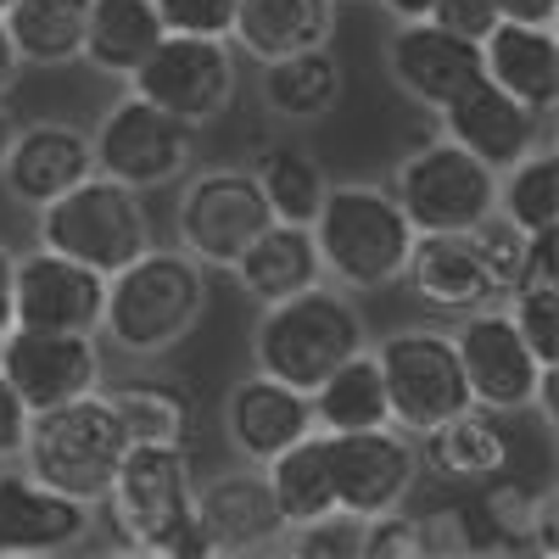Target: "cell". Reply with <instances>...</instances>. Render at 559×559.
Segmentation results:
<instances>
[{
	"mask_svg": "<svg viewBox=\"0 0 559 559\" xmlns=\"http://www.w3.org/2000/svg\"><path fill=\"white\" fill-rule=\"evenodd\" d=\"M207 308V269L185 247H146L107 274L102 336L134 358H157L197 331Z\"/></svg>",
	"mask_w": 559,
	"mask_h": 559,
	"instance_id": "6da1fadb",
	"label": "cell"
},
{
	"mask_svg": "<svg viewBox=\"0 0 559 559\" xmlns=\"http://www.w3.org/2000/svg\"><path fill=\"white\" fill-rule=\"evenodd\" d=\"M107 509L134 554L207 559L197 532V471L185 442H134L112 476Z\"/></svg>",
	"mask_w": 559,
	"mask_h": 559,
	"instance_id": "7a4b0ae2",
	"label": "cell"
},
{
	"mask_svg": "<svg viewBox=\"0 0 559 559\" xmlns=\"http://www.w3.org/2000/svg\"><path fill=\"white\" fill-rule=\"evenodd\" d=\"M308 229L319 247V269L342 292H381L403 280L414 224L403 218L386 185H331Z\"/></svg>",
	"mask_w": 559,
	"mask_h": 559,
	"instance_id": "3957f363",
	"label": "cell"
},
{
	"mask_svg": "<svg viewBox=\"0 0 559 559\" xmlns=\"http://www.w3.org/2000/svg\"><path fill=\"white\" fill-rule=\"evenodd\" d=\"M129 453V437L118 426L112 403L96 392L84 397H68V403H51V408H34L28 414V437H23V464L28 476L57 487L90 509H102L107 492H112V476Z\"/></svg>",
	"mask_w": 559,
	"mask_h": 559,
	"instance_id": "277c9868",
	"label": "cell"
},
{
	"mask_svg": "<svg viewBox=\"0 0 559 559\" xmlns=\"http://www.w3.org/2000/svg\"><path fill=\"white\" fill-rule=\"evenodd\" d=\"M358 347H369L364 313L353 308V297L342 286H324V280L297 297L263 302V319L252 331L258 369L286 386H302V392H313Z\"/></svg>",
	"mask_w": 559,
	"mask_h": 559,
	"instance_id": "5b68a950",
	"label": "cell"
},
{
	"mask_svg": "<svg viewBox=\"0 0 559 559\" xmlns=\"http://www.w3.org/2000/svg\"><path fill=\"white\" fill-rule=\"evenodd\" d=\"M34 213H39V247L68 252L102 274L123 269L129 258L152 247V218L140 207V191L107 174H84L79 185H68L62 197H51Z\"/></svg>",
	"mask_w": 559,
	"mask_h": 559,
	"instance_id": "8992f818",
	"label": "cell"
},
{
	"mask_svg": "<svg viewBox=\"0 0 559 559\" xmlns=\"http://www.w3.org/2000/svg\"><path fill=\"white\" fill-rule=\"evenodd\" d=\"M386 191L397 197L403 218L414 224V236H419V229H471L498 202V174L481 157L464 152L459 140L442 134V140L408 152L392 168Z\"/></svg>",
	"mask_w": 559,
	"mask_h": 559,
	"instance_id": "52a82bcc",
	"label": "cell"
},
{
	"mask_svg": "<svg viewBox=\"0 0 559 559\" xmlns=\"http://www.w3.org/2000/svg\"><path fill=\"white\" fill-rule=\"evenodd\" d=\"M381 386H386V419L408 437H426L448 414L471 408V386L453 353V336L442 331H392L376 347Z\"/></svg>",
	"mask_w": 559,
	"mask_h": 559,
	"instance_id": "ba28073f",
	"label": "cell"
},
{
	"mask_svg": "<svg viewBox=\"0 0 559 559\" xmlns=\"http://www.w3.org/2000/svg\"><path fill=\"white\" fill-rule=\"evenodd\" d=\"M129 79H134V96H146L163 112H174V118H185L191 129H202V123H213V118L229 112L236 84H241V68H236L229 39L163 34L152 45V57L140 62Z\"/></svg>",
	"mask_w": 559,
	"mask_h": 559,
	"instance_id": "9c48e42d",
	"label": "cell"
},
{
	"mask_svg": "<svg viewBox=\"0 0 559 559\" xmlns=\"http://www.w3.org/2000/svg\"><path fill=\"white\" fill-rule=\"evenodd\" d=\"M90 157H96V174L129 185V191H157V185L191 174V123L146 96H123L90 129Z\"/></svg>",
	"mask_w": 559,
	"mask_h": 559,
	"instance_id": "30bf717a",
	"label": "cell"
},
{
	"mask_svg": "<svg viewBox=\"0 0 559 559\" xmlns=\"http://www.w3.org/2000/svg\"><path fill=\"white\" fill-rule=\"evenodd\" d=\"M269 202L258 191L252 168H202L185 179L174 224H179V247L191 252L202 269H229L252 236L269 224Z\"/></svg>",
	"mask_w": 559,
	"mask_h": 559,
	"instance_id": "8fae6325",
	"label": "cell"
},
{
	"mask_svg": "<svg viewBox=\"0 0 559 559\" xmlns=\"http://www.w3.org/2000/svg\"><path fill=\"white\" fill-rule=\"evenodd\" d=\"M331 453V492L342 515H381L397 509L419 476V448L397 426H369V431H324Z\"/></svg>",
	"mask_w": 559,
	"mask_h": 559,
	"instance_id": "7c38bea8",
	"label": "cell"
},
{
	"mask_svg": "<svg viewBox=\"0 0 559 559\" xmlns=\"http://www.w3.org/2000/svg\"><path fill=\"white\" fill-rule=\"evenodd\" d=\"M102 302H107V274L68 252L34 247L12 263V319L28 331L102 336Z\"/></svg>",
	"mask_w": 559,
	"mask_h": 559,
	"instance_id": "4fadbf2b",
	"label": "cell"
},
{
	"mask_svg": "<svg viewBox=\"0 0 559 559\" xmlns=\"http://www.w3.org/2000/svg\"><path fill=\"white\" fill-rule=\"evenodd\" d=\"M453 353H459V369H464V386H471V403H481L492 414L532 408L543 364L521 342V331H515V319L503 313V302H487V308L464 313L459 331H453Z\"/></svg>",
	"mask_w": 559,
	"mask_h": 559,
	"instance_id": "5bb4252c",
	"label": "cell"
},
{
	"mask_svg": "<svg viewBox=\"0 0 559 559\" xmlns=\"http://www.w3.org/2000/svg\"><path fill=\"white\" fill-rule=\"evenodd\" d=\"M0 376L12 381V392L34 414V408H51V403L96 392L102 386V353H96V336L12 324V331L0 336Z\"/></svg>",
	"mask_w": 559,
	"mask_h": 559,
	"instance_id": "9a60e30c",
	"label": "cell"
},
{
	"mask_svg": "<svg viewBox=\"0 0 559 559\" xmlns=\"http://www.w3.org/2000/svg\"><path fill=\"white\" fill-rule=\"evenodd\" d=\"M386 68H392L403 96L419 102V107H431V112L459 102L464 90L487 73L481 68V45L464 39V34H448L431 17L397 23V34L386 39Z\"/></svg>",
	"mask_w": 559,
	"mask_h": 559,
	"instance_id": "2e32d148",
	"label": "cell"
},
{
	"mask_svg": "<svg viewBox=\"0 0 559 559\" xmlns=\"http://www.w3.org/2000/svg\"><path fill=\"white\" fill-rule=\"evenodd\" d=\"M197 532L207 559L218 554H269L286 537V515L263 481L258 464L247 471H224L213 481H197Z\"/></svg>",
	"mask_w": 559,
	"mask_h": 559,
	"instance_id": "e0dca14e",
	"label": "cell"
},
{
	"mask_svg": "<svg viewBox=\"0 0 559 559\" xmlns=\"http://www.w3.org/2000/svg\"><path fill=\"white\" fill-rule=\"evenodd\" d=\"M90 537V503L0 464V559L68 554Z\"/></svg>",
	"mask_w": 559,
	"mask_h": 559,
	"instance_id": "ac0fdd59",
	"label": "cell"
},
{
	"mask_svg": "<svg viewBox=\"0 0 559 559\" xmlns=\"http://www.w3.org/2000/svg\"><path fill=\"white\" fill-rule=\"evenodd\" d=\"M84 174H96L90 129L62 123V118L17 123L7 157H0V185H7V197L23 202V207H45L51 197H62L68 185H79Z\"/></svg>",
	"mask_w": 559,
	"mask_h": 559,
	"instance_id": "d6986e66",
	"label": "cell"
},
{
	"mask_svg": "<svg viewBox=\"0 0 559 559\" xmlns=\"http://www.w3.org/2000/svg\"><path fill=\"white\" fill-rule=\"evenodd\" d=\"M308 431H319L308 392L263 376V369L247 376V381H236V392H229V403H224V437L247 464H269L274 453L302 442Z\"/></svg>",
	"mask_w": 559,
	"mask_h": 559,
	"instance_id": "ffe728a7",
	"label": "cell"
},
{
	"mask_svg": "<svg viewBox=\"0 0 559 559\" xmlns=\"http://www.w3.org/2000/svg\"><path fill=\"white\" fill-rule=\"evenodd\" d=\"M437 118H442V134L459 140L471 157H481L492 174H503L515 157H526L537 146V129H543V118L526 102L509 96V90H498L487 73L459 102H448Z\"/></svg>",
	"mask_w": 559,
	"mask_h": 559,
	"instance_id": "44dd1931",
	"label": "cell"
},
{
	"mask_svg": "<svg viewBox=\"0 0 559 559\" xmlns=\"http://www.w3.org/2000/svg\"><path fill=\"white\" fill-rule=\"evenodd\" d=\"M481 68L498 90L526 102L537 118L559 107V39L554 23H492L481 39Z\"/></svg>",
	"mask_w": 559,
	"mask_h": 559,
	"instance_id": "7402d4cb",
	"label": "cell"
},
{
	"mask_svg": "<svg viewBox=\"0 0 559 559\" xmlns=\"http://www.w3.org/2000/svg\"><path fill=\"white\" fill-rule=\"evenodd\" d=\"M403 280L414 286V297H426L431 308H448V313H471V308L498 302L464 229H419L408 247V263H403Z\"/></svg>",
	"mask_w": 559,
	"mask_h": 559,
	"instance_id": "603a6c76",
	"label": "cell"
},
{
	"mask_svg": "<svg viewBox=\"0 0 559 559\" xmlns=\"http://www.w3.org/2000/svg\"><path fill=\"white\" fill-rule=\"evenodd\" d=\"M241 280V292L252 302H280V297H297L308 286H319L324 269H319V247H313V229L308 224H286V218H269L252 247L229 263Z\"/></svg>",
	"mask_w": 559,
	"mask_h": 559,
	"instance_id": "cb8c5ba5",
	"label": "cell"
},
{
	"mask_svg": "<svg viewBox=\"0 0 559 559\" xmlns=\"http://www.w3.org/2000/svg\"><path fill=\"white\" fill-rule=\"evenodd\" d=\"M331 34H336V0H236V28H229V39L258 62L308 51V45H331Z\"/></svg>",
	"mask_w": 559,
	"mask_h": 559,
	"instance_id": "d4e9b609",
	"label": "cell"
},
{
	"mask_svg": "<svg viewBox=\"0 0 559 559\" xmlns=\"http://www.w3.org/2000/svg\"><path fill=\"white\" fill-rule=\"evenodd\" d=\"M419 442H426L419 448L426 464L437 476H448V481H487V476L503 471V459H509V437L498 426V414L481 408V403L448 414L442 426H431Z\"/></svg>",
	"mask_w": 559,
	"mask_h": 559,
	"instance_id": "484cf974",
	"label": "cell"
},
{
	"mask_svg": "<svg viewBox=\"0 0 559 559\" xmlns=\"http://www.w3.org/2000/svg\"><path fill=\"white\" fill-rule=\"evenodd\" d=\"M163 34L168 28H163L152 0H90L79 57H90V68H102L112 79H129L140 62L152 57V45Z\"/></svg>",
	"mask_w": 559,
	"mask_h": 559,
	"instance_id": "4316f807",
	"label": "cell"
},
{
	"mask_svg": "<svg viewBox=\"0 0 559 559\" xmlns=\"http://www.w3.org/2000/svg\"><path fill=\"white\" fill-rule=\"evenodd\" d=\"M342 102V62L331 45H308V51L263 62V107L286 123H319Z\"/></svg>",
	"mask_w": 559,
	"mask_h": 559,
	"instance_id": "83f0119b",
	"label": "cell"
},
{
	"mask_svg": "<svg viewBox=\"0 0 559 559\" xmlns=\"http://www.w3.org/2000/svg\"><path fill=\"white\" fill-rule=\"evenodd\" d=\"M308 403H313V426H319V431L392 426V419H386V386H381L376 347H358L353 358H342L331 376L308 392Z\"/></svg>",
	"mask_w": 559,
	"mask_h": 559,
	"instance_id": "f1b7e54d",
	"label": "cell"
},
{
	"mask_svg": "<svg viewBox=\"0 0 559 559\" xmlns=\"http://www.w3.org/2000/svg\"><path fill=\"white\" fill-rule=\"evenodd\" d=\"M280 515H286V532L292 526H308L319 515L336 509V492H331V453H324V431H308L302 442H292L286 453H274L269 464H258Z\"/></svg>",
	"mask_w": 559,
	"mask_h": 559,
	"instance_id": "f546056e",
	"label": "cell"
},
{
	"mask_svg": "<svg viewBox=\"0 0 559 559\" xmlns=\"http://www.w3.org/2000/svg\"><path fill=\"white\" fill-rule=\"evenodd\" d=\"M84 17H90V0H12V7L0 12L17 57L39 62V68H62V62L79 57Z\"/></svg>",
	"mask_w": 559,
	"mask_h": 559,
	"instance_id": "4dcf8cb0",
	"label": "cell"
},
{
	"mask_svg": "<svg viewBox=\"0 0 559 559\" xmlns=\"http://www.w3.org/2000/svg\"><path fill=\"white\" fill-rule=\"evenodd\" d=\"M252 179H258L269 213L286 218V224H313L324 191H331V179H324L319 157L302 152V146H263L252 157Z\"/></svg>",
	"mask_w": 559,
	"mask_h": 559,
	"instance_id": "1f68e13d",
	"label": "cell"
},
{
	"mask_svg": "<svg viewBox=\"0 0 559 559\" xmlns=\"http://www.w3.org/2000/svg\"><path fill=\"white\" fill-rule=\"evenodd\" d=\"M492 207L521 229L559 224V152L548 146V140H537L526 157H515L498 174V202Z\"/></svg>",
	"mask_w": 559,
	"mask_h": 559,
	"instance_id": "d6a6232c",
	"label": "cell"
},
{
	"mask_svg": "<svg viewBox=\"0 0 559 559\" xmlns=\"http://www.w3.org/2000/svg\"><path fill=\"white\" fill-rule=\"evenodd\" d=\"M118 414V426L134 442H185V426H191V397L179 386H163V381H118L102 392Z\"/></svg>",
	"mask_w": 559,
	"mask_h": 559,
	"instance_id": "836d02e7",
	"label": "cell"
},
{
	"mask_svg": "<svg viewBox=\"0 0 559 559\" xmlns=\"http://www.w3.org/2000/svg\"><path fill=\"white\" fill-rule=\"evenodd\" d=\"M471 247H476V258H481V269H487V280H492V292H498V302L521 286V263H526V236L532 229H521V224H509L498 207L487 213V218H476L471 229Z\"/></svg>",
	"mask_w": 559,
	"mask_h": 559,
	"instance_id": "e575fe53",
	"label": "cell"
},
{
	"mask_svg": "<svg viewBox=\"0 0 559 559\" xmlns=\"http://www.w3.org/2000/svg\"><path fill=\"white\" fill-rule=\"evenodd\" d=\"M503 313L515 319V331L532 347V358L543 369H554L559 364V286H521V292H509Z\"/></svg>",
	"mask_w": 559,
	"mask_h": 559,
	"instance_id": "d590c367",
	"label": "cell"
},
{
	"mask_svg": "<svg viewBox=\"0 0 559 559\" xmlns=\"http://www.w3.org/2000/svg\"><path fill=\"white\" fill-rule=\"evenodd\" d=\"M168 34H202V39H229L236 28V0H152Z\"/></svg>",
	"mask_w": 559,
	"mask_h": 559,
	"instance_id": "8d00e7d4",
	"label": "cell"
},
{
	"mask_svg": "<svg viewBox=\"0 0 559 559\" xmlns=\"http://www.w3.org/2000/svg\"><path fill=\"white\" fill-rule=\"evenodd\" d=\"M471 521L459 509H431V515H414V554H431V559H459L471 554Z\"/></svg>",
	"mask_w": 559,
	"mask_h": 559,
	"instance_id": "74e56055",
	"label": "cell"
},
{
	"mask_svg": "<svg viewBox=\"0 0 559 559\" xmlns=\"http://www.w3.org/2000/svg\"><path fill=\"white\" fill-rule=\"evenodd\" d=\"M358 554L364 559H414V515H403V503L369 515L358 532Z\"/></svg>",
	"mask_w": 559,
	"mask_h": 559,
	"instance_id": "f35d334b",
	"label": "cell"
},
{
	"mask_svg": "<svg viewBox=\"0 0 559 559\" xmlns=\"http://www.w3.org/2000/svg\"><path fill=\"white\" fill-rule=\"evenodd\" d=\"M431 23H442L448 34H464V39H487V28L498 23V12H492V0H437L431 7Z\"/></svg>",
	"mask_w": 559,
	"mask_h": 559,
	"instance_id": "ab89813d",
	"label": "cell"
},
{
	"mask_svg": "<svg viewBox=\"0 0 559 559\" xmlns=\"http://www.w3.org/2000/svg\"><path fill=\"white\" fill-rule=\"evenodd\" d=\"M23 437H28V403L0 376V464H12L23 453Z\"/></svg>",
	"mask_w": 559,
	"mask_h": 559,
	"instance_id": "60d3db41",
	"label": "cell"
},
{
	"mask_svg": "<svg viewBox=\"0 0 559 559\" xmlns=\"http://www.w3.org/2000/svg\"><path fill=\"white\" fill-rule=\"evenodd\" d=\"M554 247H559L554 224L548 229H532V236H526V263H521V286H554Z\"/></svg>",
	"mask_w": 559,
	"mask_h": 559,
	"instance_id": "b9f144b4",
	"label": "cell"
},
{
	"mask_svg": "<svg viewBox=\"0 0 559 559\" xmlns=\"http://www.w3.org/2000/svg\"><path fill=\"white\" fill-rule=\"evenodd\" d=\"M492 12L503 23H554L559 17V0H492Z\"/></svg>",
	"mask_w": 559,
	"mask_h": 559,
	"instance_id": "7bdbcfd3",
	"label": "cell"
},
{
	"mask_svg": "<svg viewBox=\"0 0 559 559\" xmlns=\"http://www.w3.org/2000/svg\"><path fill=\"white\" fill-rule=\"evenodd\" d=\"M12 263H17V252L0 247V336L17 324V319H12Z\"/></svg>",
	"mask_w": 559,
	"mask_h": 559,
	"instance_id": "ee69618b",
	"label": "cell"
},
{
	"mask_svg": "<svg viewBox=\"0 0 559 559\" xmlns=\"http://www.w3.org/2000/svg\"><path fill=\"white\" fill-rule=\"evenodd\" d=\"M17 68H23V57H17V45H12V34H7V23H0V96L17 84Z\"/></svg>",
	"mask_w": 559,
	"mask_h": 559,
	"instance_id": "f6af8a7d",
	"label": "cell"
},
{
	"mask_svg": "<svg viewBox=\"0 0 559 559\" xmlns=\"http://www.w3.org/2000/svg\"><path fill=\"white\" fill-rule=\"evenodd\" d=\"M437 0H381V12L397 17V23H414V17H431Z\"/></svg>",
	"mask_w": 559,
	"mask_h": 559,
	"instance_id": "bcb514c9",
	"label": "cell"
},
{
	"mask_svg": "<svg viewBox=\"0 0 559 559\" xmlns=\"http://www.w3.org/2000/svg\"><path fill=\"white\" fill-rule=\"evenodd\" d=\"M12 112H7V96H0V157H7V146H12Z\"/></svg>",
	"mask_w": 559,
	"mask_h": 559,
	"instance_id": "7dc6e473",
	"label": "cell"
},
{
	"mask_svg": "<svg viewBox=\"0 0 559 559\" xmlns=\"http://www.w3.org/2000/svg\"><path fill=\"white\" fill-rule=\"evenodd\" d=\"M7 7H12V0H0V12H7Z\"/></svg>",
	"mask_w": 559,
	"mask_h": 559,
	"instance_id": "c3c4849f",
	"label": "cell"
}]
</instances>
